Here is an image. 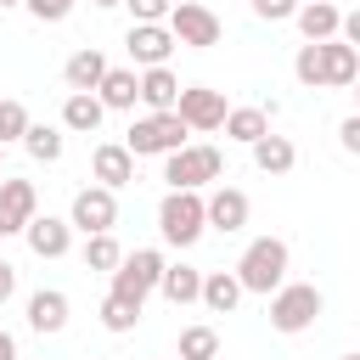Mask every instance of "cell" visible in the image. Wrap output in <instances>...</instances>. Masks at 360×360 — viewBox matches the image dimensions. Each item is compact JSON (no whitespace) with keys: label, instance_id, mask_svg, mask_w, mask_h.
<instances>
[{"label":"cell","instance_id":"cell-1","mask_svg":"<svg viewBox=\"0 0 360 360\" xmlns=\"http://www.w3.org/2000/svg\"><path fill=\"white\" fill-rule=\"evenodd\" d=\"M287 242L281 236H253L248 242V253L236 259V281H242V292H276V287H287Z\"/></svg>","mask_w":360,"mask_h":360},{"label":"cell","instance_id":"cell-2","mask_svg":"<svg viewBox=\"0 0 360 360\" xmlns=\"http://www.w3.org/2000/svg\"><path fill=\"white\" fill-rule=\"evenodd\" d=\"M219 174H225V152L208 146V141H186L180 152L163 158V180H169V191H202V186L219 180Z\"/></svg>","mask_w":360,"mask_h":360},{"label":"cell","instance_id":"cell-3","mask_svg":"<svg viewBox=\"0 0 360 360\" xmlns=\"http://www.w3.org/2000/svg\"><path fill=\"white\" fill-rule=\"evenodd\" d=\"M321 309H326V298H321L315 281H287V287L270 292V326L287 332V338H292V332H309Z\"/></svg>","mask_w":360,"mask_h":360},{"label":"cell","instance_id":"cell-4","mask_svg":"<svg viewBox=\"0 0 360 360\" xmlns=\"http://www.w3.org/2000/svg\"><path fill=\"white\" fill-rule=\"evenodd\" d=\"M186 135H191V129L180 124V112H146V118L129 124L124 146H129V158H169V152L186 146Z\"/></svg>","mask_w":360,"mask_h":360},{"label":"cell","instance_id":"cell-5","mask_svg":"<svg viewBox=\"0 0 360 360\" xmlns=\"http://www.w3.org/2000/svg\"><path fill=\"white\" fill-rule=\"evenodd\" d=\"M158 231L169 248H191L202 231H208V214H202V197L197 191H169L158 202Z\"/></svg>","mask_w":360,"mask_h":360},{"label":"cell","instance_id":"cell-6","mask_svg":"<svg viewBox=\"0 0 360 360\" xmlns=\"http://www.w3.org/2000/svg\"><path fill=\"white\" fill-rule=\"evenodd\" d=\"M163 281V253L158 248H135V253H124V264L112 270V298H124V304H146V292Z\"/></svg>","mask_w":360,"mask_h":360},{"label":"cell","instance_id":"cell-7","mask_svg":"<svg viewBox=\"0 0 360 360\" xmlns=\"http://www.w3.org/2000/svg\"><path fill=\"white\" fill-rule=\"evenodd\" d=\"M169 34H174V45H191V51H208V45H219V17L202 6V0H180L174 11H169Z\"/></svg>","mask_w":360,"mask_h":360},{"label":"cell","instance_id":"cell-8","mask_svg":"<svg viewBox=\"0 0 360 360\" xmlns=\"http://www.w3.org/2000/svg\"><path fill=\"white\" fill-rule=\"evenodd\" d=\"M174 112H180V124L191 129V135H208V129H225V96L219 90H208V84H186L180 90V101H174Z\"/></svg>","mask_w":360,"mask_h":360},{"label":"cell","instance_id":"cell-9","mask_svg":"<svg viewBox=\"0 0 360 360\" xmlns=\"http://www.w3.org/2000/svg\"><path fill=\"white\" fill-rule=\"evenodd\" d=\"M68 225H73V231H84V236H101V231H112V225H118V197H112L107 186H84V191L73 197V214H68Z\"/></svg>","mask_w":360,"mask_h":360},{"label":"cell","instance_id":"cell-10","mask_svg":"<svg viewBox=\"0 0 360 360\" xmlns=\"http://www.w3.org/2000/svg\"><path fill=\"white\" fill-rule=\"evenodd\" d=\"M124 51H129V62H141V68H169L174 34H169V22H129Z\"/></svg>","mask_w":360,"mask_h":360},{"label":"cell","instance_id":"cell-11","mask_svg":"<svg viewBox=\"0 0 360 360\" xmlns=\"http://www.w3.org/2000/svg\"><path fill=\"white\" fill-rule=\"evenodd\" d=\"M34 214H39L34 180H0V236H22Z\"/></svg>","mask_w":360,"mask_h":360},{"label":"cell","instance_id":"cell-12","mask_svg":"<svg viewBox=\"0 0 360 360\" xmlns=\"http://www.w3.org/2000/svg\"><path fill=\"white\" fill-rule=\"evenodd\" d=\"M202 214H208V231L236 236V231L248 225V191H236V186H214V191L202 197Z\"/></svg>","mask_w":360,"mask_h":360},{"label":"cell","instance_id":"cell-13","mask_svg":"<svg viewBox=\"0 0 360 360\" xmlns=\"http://www.w3.org/2000/svg\"><path fill=\"white\" fill-rule=\"evenodd\" d=\"M90 174H96V186H107V191L129 186V180H135V158H129V146H124V141H101V146L90 152Z\"/></svg>","mask_w":360,"mask_h":360},{"label":"cell","instance_id":"cell-14","mask_svg":"<svg viewBox=\"0 0 360 360\" xmlns=\"http://www.w3.org/2000/svg\"><path fill=\"white\" fill-rule=\"evenodd\" d=\"M22 236H28L34 259H62V253L73 248V225H68V219H56V214H34Z\"/></svg>","mask_w":360,"mask_h":360},{"label":"cell","instance_id":"cell-15","mask_svg":"<svg viewBox=\"0 0 360 360\" xmlns=\"http://www.w3.org/2000/svg\"><path fill=\"white\" fill-rule=\"evenodd\" d=\"M298 34H304V45H326V39H338V28H343V11L332 6V0H309V6H298Z\"/></svg>","mask_w":360,"mask_h":360},{"label":"cell","instance_id":"cell-16","mask_svg":"<svg viewBox=\"0 0 360 360\" xmlns=\"http://www.w3.org/2000/svg\"><path fill=\"white\" fill-rule=\"evenodd\" d=\"M107 56L96 51V45H84V51H73L68 56V68H62V79H68V90H79V96H96V84L107 79Z\"/></svg>","mask_w":360,"mask_h":360},{"label":"cell","instance_id":"cell-17","mask_svg":"<svg viewBox=\"0 0 360 360\" xmlns=\"http://www.w3.org/2000/svg\"><path fill=\"white\" fill-rule=\"evenodd\" d=\"M321 79H326V90L354 84V79H360V51L343 45V39H326V45H321Z\"/></svg>","mask_w":360,"mask_h":360},{"label":"cell","instance_id":"cell-18","mask_svg":"<svg viewBox=\"0 0 360 360\" xmlns=\"http://www.w3.org/2000/svg\"><path fill=\"white\" fill-rule=\"evenodd\" d=\"M28 326H34L39 338L62 332V326H68V292H62V287H39V292L28 298Z\"/></svg>","mask_w":360,"mask_h":360},{"label":"cell","instance_id":"cell-19","mask_svg":"<svg viewBox=\"0 0 360 360\" xmlns=\"http://www.w3.org/2000/svg\"><path fill=\"white\" fill-rule=\"evenodd\" d=\"M96 101H101L107 112H129V107L141 101V79H135V68H107V79L96 84Z\"/></svg>","mask_w":360,"mask_h":360},{"label":"cell","instance_id":"cell-20","mask_svg":"<svg viewBox=\"0 0 360 360\" xmlns=\"http://www.w3.org/2000/svg\"><path fill=\"white\" fill-rule=\"evenodd\" d=\"M174 101H180V79L169 68H146L141 73V107L146 112H174Z\"/></svg>","mask_w":360,"mask_h":360},{"label":"cell","instance_id":"cell-21","mask_svg":"<svg viewBox=\"0 0 360 360\" xmlns=\"http://www.w3.org/2000/svg\"><path fill=\"white\" fill-rule=\"evenodd\" d=\"M101 118H107V107H101L96 96L68 90V101H62V129H73V135H96V129H101Z\"/></svg>","mask_w":360,"mask_h":360},{"label":"cell","instance_id":"cell-22","mask_svg":"<svg viewBox=\"0 0 360 360\" xmlns=\"http://www.w3.org/2000/svg\"><path fill=\"white\" fill-rule=\"evenodd\" d=\"M292 163H298V146H292L287 135L270 129L264 141H253V169H259V174H287Z\"/></svg>","mask_w":360,"mask_h":360},{"label":"cell","instance_id":"cell-23","mask_svg":"<svg viewBox=\"0 0 360 360\" xmlns=\"http://www.w3.org/2000/svg\"><path fill=\"white\" fill-rule=\"evenodd\" d=\"M197 304H208L214 315H231L236 304H242V281H236V270H208L202 276V298Z\"/></svg>","mask_w":360,"mask_h":360},{"label":"cell","instance_id":"cell-24","mask_svg":"<svg viewBox=\"0 0 360 360\" xmlns=\"http://www.w3.org/2000/svg\"><path fill=\"white\" fill-rule=\"evenodd\" d=\"M158 292H163L169 304H197V298H202V270H191V264H163Z\"/></svg>","mask_w":360,"mask_h":360},{"label":"cell","instance_id":"cell-25","mask_svg":"<svg viewBox=\"0 0 360 360\" xmlns=\"http://www.w3.org/2000/svg\"><path fill=\"white\" fill-rule=\"evenodd\" d=\"M225 135L242 141V146H253V141L270 135V112H264V107H231V112H225Z\"/></svg>","mask_w":360,"mask_h":360},{"label":"cell","instance_id":"cell-26","mask_svg":"<svg viewBox=\"0 0 360 360\" xmlns=\"http://www.w3.org/2000/svg\"><path fill=\"white\" fill-rule=\"evenodd\" d=\"M22 146H28V158H34V163H56L68 141H62V129H56V124H28Z\"/></svg>","mask_w":360,"mask_h":360},{"label":"cell","instance_id":"cell-27","mask_svg":"<svg viewBox=\"0 0 360 360\" xmlns=\"http://www.w3.org/2000/svg\"><path fill=\"white\" fill-rule=\"evenodd\" d=\"M124 264V248H118V236L112 231H101V236H84V270H118Z\"/></svg>","mask_w":360,"mask_h":360},{"label":"cell","instance_id":"cell-28","mask_svg":"<svg viewBox=\"0 0 360 360\" xmlns=\"http://www.w3.org/2000/svg\"><path fill=\"white\" fill-rule=\"evenodd\" d=\"M219 354V332L214 326H186L180 332V360H214Z\"/></svg>","mask_w":360,"mask_h":360},{"label":"cell","instance_id":"cell-29","mask_svg":"<svg viewBox=\"0 0 360 360\" xmlns=\"http://www.w3.org/2000/svg\"><path fill=\"white\" fill-rule=\"evenodd\" d=\"M28 107L22 101H11V96H0V146H11V141H22L28 135Z\"/></svg>","mask_w":360,"mask_h":360},{"label":"cell","instance_id":"cell-30","mask_svg":"<svg viewBox=\"0 0 360 360\" xmlns=\"http://www.w3.org/2000/svg\"><path fill=\"white\" fill-rule=\"evenodd\" d=\"M135 321H141V304H124V298H101V326L107 332H135Z\"/></svg>","mask_w":360,"mask_h":360},{"label":"cell","instance_id":"cell-31","mask_svg":"<svg viewBox=\"0 0 360 360\" xmlns=\"http://www.w3.org/2000/svg\"><path fill=\"white\" fill-rule=\"evenodd\" d=\"M292 73H298V84H304V90H326V79H321V45H298Z\"/></svg>","mask_w":360,"mask_h":360},{"label":"cell","instance_id":"cell-32","mask_svg":"<svg viewBox=\"0 0 360 360\" xmlns=\"http://www.w3.org/2000/svg\"><path fill=\"white\" fill-rule=\"evenodd\" d=\"M124 6L135 22H169V11H174V0H124Z\"/></svg>","mask_w":360,"mask_h":360},{"label":"cell","instance_id":"cell-33","mask_svg":"<svg viewBox=\"0 0 360 360\" xmlns=\"http://www.w3.org/2000/svg\"><path fill=\"white\" fill-rule=\"evenodd\" d=\"M253 17H264V22H287V17H298V0H253Z\"/></svg>","mask_w":360,"mask_h":360},{"label":"cell","instance_id":"cell-34","mask_svg":"<svg viewBox=\"0 0 360 360\" xmlns=\"http://www.w3.org/2000/svg\"><path fill=\"white\" fill-rule=\"evenodd\" d=\"M22 6H28L39 22H62V17L73 11V0H22Z\"/></svg>","mask_w":360,"mask_h":360},{"label":"cell","instance_id":"cell-35","mask_svg":"<svg viewBox=\"0 0 360 360\" xmlns=\"http://www.w3.org/2000/svg\"><path fill=\"white\" fill-rule=\"evenodd\" d=\"M338 141H343V152H360V112H349L338 124Z\"/></svg>","mask_w":360,"mask_h":360},{"label":"cell","instance_id":"cell-36","mask_svg":"<svg viewBox=\"0 0 360 360\" xmlns=\"http://www.w3.org/2000/svg\"><path fill=\"white\" fill-rule=\"evenodd\" d=\"M338 39L360 51V6H354V11H343V28H338Z\"/></svg>","mask_w":360,"mask_h":360},{"label":"cell","instance_id":"cell-37","mask_svg":"<svg viewBox=\"0 0 360 360\" xmlns=\"http://www.w3.org/2000/svg\"><path fill=\"white\" fill-rule=\"evenodd\" d=\"M11 292H17V270H11V264H6V259H0V304H6V298H11Z\"/></svg>","mask_w":360,"mask_h":360},{"label":"cell","instance_id":"cell-38","mask_svg":"<svg viewBox=\"0 0 360 360\" xmlns=\"http://www.w3.org/2000/svg\"><path fill=\"white\" fill-rule=\"evenodd\" d=\"M0 360H17V338H11L6 326H0Z\"/></svg>","mask_w":360,"mask_h":360},{"label":"cell","instance_id":"cell-39","mask_svg":"<svg viewBox=\"0 0 360 360\" xmlns=\"http://www.w3.org/2000/svg\"><path fill=\"white\" fill-rule=\"evenodd\" d=\"M90 6H124V0H90Z\"/></svg>","mask_w":360,"mask_h":360},{"label":"cell","instance_id":"cell-40","mask_svg":"<svg viewBox=\"0 0 360 360\" xmlns=\"http://www.w3.org/2000/svg\"><path fill=\"white\" fill-rule=\"evenodd\" d=\"M0 169H6V146H0Z\"/></svg>","mask_w":360,"mask_h":360},{"label":"cell","instance_id":"cell-41","mask_svg":"<svg viewBox=\"0 0 360 360\" xmlns=\"http://www.w3.org/2000/svg\"><path fill=\"white\" fill-rule=\"evenodd\" d=\"M343 360H360V354H343Z\"/></svg>","mask_w":360,"mask_h":360},{"label":"cell","instance_id":"cell-42","mask_svg":"<svg viewBox=\"0 0 360 360\" xmlns=\"http://www.w3.org/2000/svg\"><path fill=\"white\" fill-rule=\"evenodd\" d=\"M354 96H360V79H354Z\"/></svg>","mask_w":360,"mask_h":360},{"label":"cell","instance_id":"cell-43","mask_svg":"<svg viewBox=\"0 0 360 360\" xmlns=\"http://www.w3.org/2000/svg\"><path fill=\"white\" fill-rule=\"evenodd\" d=\"M298 6H309V0H298Z\"/></svg>","mask_w":360,"mask_h":360},{"label":"cell","instance_id":"cell-44","mask_svg":"<svg viewBox=\"0 0 360 360\" xmlns=\"http://www.w3.org/2000/svg\"><path fill=\"white\" fill-rule=\"evenodd\" d=\"M174 360H180V354H174Z\"/></svg>","mask_w":360,"mask_h":360},{"label":"cell","instance_id":"cell-45","mask_svg":"<svg viewBox=\"0 0 360 360\" xmlns=\"http://www.w3.org/2000/svg\"><path fill=\"white\" fill-rule=\"evenodd\" d=\"M174 6H180V0H174Z\"/></svg>","mask_w":360,"mask_h":360}]
</instances>
